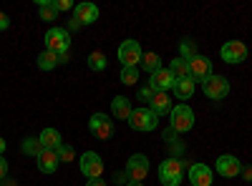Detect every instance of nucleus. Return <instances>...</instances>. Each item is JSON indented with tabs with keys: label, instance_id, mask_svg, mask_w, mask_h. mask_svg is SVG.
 I'll use <instances>...</instances> for the list:
<instances>
[{
	"label": "nucleus",
	"instance_id": "obj_1",
	"mask_svg": "<svg viewBox=\"0 0 252 186\" xmlns=\"http://www.w3.org/2000/svg\"><path fill=\"white\" fill-rule=\"evenodd\" d=\"M159 181L161 186H179L184 181V161L166 159L159 163Z\"/></svg>",
	"mask_w": 252,
	"mask_h": 186
},
{
	"label": "nucleus",
	"instance_id": "obj_2",
	"mask_svg": "<svg viewBox=\"0 0 252 186\" xmlns=\"http://www.w3.org/2000/svg\"><path fill=\"white\" fill-rule=\"evenodd\" d=\"M129 126H131L134 131H141V133L154 131V129L159 126V116H157L149 106H139V108H134L131 116H129Z\"/></svg>",
	"mask_w": 252,
	"mask_h": 186
},
{
	"label": "nucleus",
	"instance_id": "obj_3",
	"mask_svg": "<svg viewBox=\"0 0 252 186\" xmlns=\"http://www.w3.org/2000/svg\"><path fill=\"white\" fill-rule=\"evenodd\" d=\"M169 126L177 131V133H187L194 129V111L187 106V103H177L169 113Z\"/></svg>",
	"mask_w": 252,
	"mask_h": 186
},
{
	"label": "nucleus",
	"instance_id": "obj_4",
	"mask_svg": "<svg viewBox=\"0 0 252 186\" xmlns=\"http://www.w3.org/2000/svg\"><path fill=\"white\" fill-rule=\"evenodd\" d=\"M116 55H119V60H121V68H139L144 51H141V46L136 43V40L126 38L124 43L119 46V53H116Z\"/></svg>",
	"mask_w": 252,
	"mask_h": 186
},
{
	"label": "nucleus",
	"instance_id": "obj_5",
	"mask_svg": "<svg viewBox=\"0 0 252 186\" xmlns=\"http://www.w3.org/2000/svg\"><path fill=\"white\" fill-rule=\"evenodd\" d=\"M202 91H204V96L207 98H212V101H222V98H227V93H229V80L224 78V76H217V73H212L204 83H202Z\"/></svg>",
	"mask_w": 252,
	"mask_h": 186
},
{
	"label": "nucleus",
	"instance_id": "obj_6",
	"mask_svg": "<svg viewBox=\"0 0 252 186\" xmlns=\"http://www.w3.org/2000/svg\"><path fill=\"white\" fill-rule=\"evenodd\" d=\"M78 166H81V174L86 179H101L103 176V161L96 151H86L81 159H78Z\"/></svg>",
	"mask_w": 252,
	"mask_h": 186
},
{
	"label": "nucleus",
	"instance_id": "obj_7",
	"mask_svg": "<svg viewBox=\"0 0 252 186\" xmlns=\"http://www.w3.org/2000/svg\"><path fill=\"white\" fill-rule=\"evenodd\" d=\"M68 46H71V35L68 30L63 28H51L46 33V51H53V53H68Z\"/></svg>",
	"mask_w": 252,
	"mask_h": 186
},
{
	"label": "nucleus",
	"instance_id": "obj_8",
	"mask_svg": "<svg viewBox=\"0 0 252 186\" xmlns=\"http://www.w3.org/2000/svg\"><path fill=\"white\" fill-rule=\"evenodd\" d=\"M220 55H222L224 63L237 66V63H242V60L247 58V46L242 43V40H227V43L222 46V51H220Z\"/></svg>",
	"mask_w": 252,
	"mask_h": 186
},
{
	"label": "nucleus",
	"instance_id": "obj_9",
	"mask_svg": "<svg viewBox=\"0 0 252 186\" xmlns=\"http://www.w3.org/2000/svg\"><path fill=\"white\" fill-rule=\"evenodd\" d=\"M215 171H217L220 176H224V179H235V176H240V171H242V161H240L237 156H232V154H222V156L215 161Z\"/></svg>",
	"mask_w": 252,
	"mask_h": 186
},
{
	"label": "nucleus",
	"instance_id": "obj_10",
	"mask_svg": "<svg viewBox=\"0 0 252 186\" xmlns=\"http://www.w3.org/2000/svg\"><path fill=\"white\" fill-rule=\"evenodd\" d=\"M209 76H212V60H209L207 55H199L197 53L192 60H189V78H192L194 83H197V80H202V83H204Z\"/></svg>",
	"mask_w": 252,
	"mask_h": 186
},
{
	"label": "nucleus",
	"instance_id": "obj_11",
	"mask_svg": "<svg viewBox=\"0 0 252 186\" xmlns=\"http://www.w3.org/2000/svg\"><path fill=\"white\" fill-rule=\"evenodd\" d=\"M146 174H149V159L144 154H134L129 161H126V176L131 181H144Z\"/></svg>",
	"mask_w": 252,
	"mask_h": 186
},
{
	"label": "nucleus",
	"instance_id": "obj_12",
	"mask_svg": "<svg viewBox=\"0 0 252 186\" xmlns=\"http://www.w3.org/2000/svg\"><path fill=\"white\" fill-rule=\"evenodd\" d=\"M89 131H91L96 138H101V141H109V138L114 136V123L103 116V113H94L91 121H89Z\"/></svg>",
	"mask_w": 252,
	"mask_h": 186
},
{
	"label": "nucleus",
	"instance_id": "obj_13",
	"mask_svg": "<svg viewBox=\"0 0 252 186\" xmlns=\"http://www.w3.org/2000/svg\"><path fill=\"white\" fill-rule=\"evenodd\" d=\"M98 20V8L94 3H78L73 8V26H91Z\"/></svg>",
	"mask_w": 252,
	"mask_h": 186
},
{
	"label": "nucleus",
	"instance_id": "obj_14",
	"mask_svg": "<svg viewBox=\"0 0 252 186\" xmlns=\"http://www.w3.org/2000/svg\"><path fill=\"white\" fill-rule=\"evenodd\" d=\"M189 184L192 186H212L215 184V174L207 163H192L189 169Z\"/></svg>",
	"mask_w": 252,
	"mask_h": 186
},
{
	"label": "nucleus",
	"instance_id": "obj_15",
	"mask_svg": "<svg viewBox=\"0 0 252 186\" xmlns=\"http://www.w3.org/2000/svg\"><path fill=\"white\" fill-rule=\"evenodd\" d=\"M149 78H152L149 83L154 86V91H161V93H169V91L174 88V78H172L169 68H159V71H157V73H152Z\"/></svg>",
	"mask_w": 252,
	"mask_h": 186
},
{
	"label": "nucleus",
	"instance_id": "obj_16",
	"mask_svg": "<svg viewBox=\"0 0 252 186\" xmlns=\"http://www.w3.org/2000/svg\"><path fill=\"white\" fill-rule=\"evenodd\" d=\"M149 108L157 113V116H166V113H172V98H169V93H161V91H157L154 93V98H152V103H149Z\"/></svg>",
	"mask_w": 252,
	"mask_h": 186
},
{
	"label": "nucleus",
	"instance_id": "obj_17",
	"mask_svg": "<svg viewBox=\"0 0 252 186\" xmlns=\"http://www.w3.org/2000/svg\"><path fill=\"white\" fill-rule=\"evenodd\" d=\"M58 163H61V159H58V151H43L38 156V171L40 174H53L56 169H58Z\"/></svg>",
	"mask_w": 252,
	"mask_h": 186
},
{
	"label": "nucleus",
	"instance_id": "obj_18",
	"mask_svg": "<svg viewBox=\"0 0 252 186\" xmlns=\"http://www.w3.org/2000/svg\"><path fill=\"white\" fill-rule=\"evenodd\" d=\"M131 101L126 98V96H116L114 101H111V113L116 116V118H121V121H129V116H131Z\"/></svg>",
	"mask_w": 252,
	"mask_h": 186
},
{
	"label": "nucleus",
	"instance_id": "obj_19",
	"mask_svg": "<svg viewBox=\"0 0 252 186\" xmlns=\"http://www.w3.org/2000/svg\"><path fill=\"white\" fill-rule=\"evenodd\" d=\"M194 88H197V83L192 78H182V80H174V96H177V101H189L194 96Z\"/></svg>",
	"mask_w": 252,
	"mask_h": 186
},
{
	"label": "nucleus",
	"instance_id": "obj_20",
	"mask_svg": "<svg viewBox=\"0 0 252 186\" xmlns=\"http://www.w3.org/2000/svg\"><path fill=\"white\" fill-rule=\"evenodd\" d=\"M38 141H40V146L48 149V151H56L61 143H63V138H61V133L56 129H43V131H40V136H38Z\"/></svg>",
	"mask_w": 252,
	"mask_h": 186
},
{
	"label": "nucleus",
	"instance_id": "obj_21",
	"mask_svg": "<svg viewBox=\"0 0 252 186\" xmlns=\"http://www.w3.org/2000/svg\"><path fill=\"white\" fill-rule=\"evenodd\" d=\"M63 63V58L61 53H53V51H43V53H38V68L40 71H53L56 66Z\"/></svg>",
	"mask_w": 252,
	"mask_h": 186
},
{
	"label": "nucleus",
	"instance_id": "obj_22",
	"mask_svg": "<svg viewBox=\"0 0 252 186\" xmlns=\"http://www.w3.org/2000/svg\"><path fill=\"white\" fill-rule=\"evenodd\" d=\"M20 151H23L26 156H33V159H38V156L43 154L46 149L40 146L38 136H26V138H23V143H20Z\"/></svg>",
	"mask_w": 252,
	"mask_h": 186
},
{
	"label": "nucleus",
	"instance_id": "obj_23",
	"mask_svg": "<svg viewBox=\"0 0 252 186\" xmlns=\"http://www.w3.org/2000/svg\"><path fill=\"white\" fill-rule=\"evenodd\" d=\"M139 66H141V68H144L146 73H149V76H152V73H157L159 68H164V66H161V58H159V53H154V51L144 53V55H141V63H139Z\"/></svg>",
	"mask_w": 252,
	"mask_h": 186
},
{
	"label": "nucleus",
	"instance_id": "obj_24",
	"mask_svg": "<svg viewBox=\"0 0 252 186\" xmlns=\"http://www.w3.org/2000/svg\"><path fill=\"white\" fill-rule=\"evenodd\" d=\"M169 73H172L174 80L189 78V60H184V58H174V60H169Z\"/></svg>",
	"mask_w": 252,
	"mask_h": 186
},
{
	"label": "nucleus",
	"instance_id": "obj_25",
	"mask_svg": "<svg viewBox=\"0 0 252 186\" xmlns=\"http://www.w3.org/2000/svg\"><path fill=\"white\" fill-rule=\"evenodd\" d=\"M38 15L40 20H56L58 18V8H56V0H38Z\"/></svg>",
	"mask_w": 252,
	"mask_h": 186
},
{
	"label": "nucleus",
	"instance_id": "obj_26",
	"mask_svg": "<svg viewBox=\"0 0 252 186\" xmlns=\"http://www.w3.org/2000/svg\"><path fill=\"white\" fill-rule=\"evenodd\" d=\"M194 55H197V46H194V40L184 38L182 43H179V58H184V60H192Z\"/></svg>",
	"mask_w": 252,
	"mask_h": 186
},
{
	"label": "nucleus",
	"instance_id": "obj_27",
	"mask_svg": "<svg viewBox=\"0 0 252 186\" xmlns=\"http://www.w3.org/2000/svg\"><path fill=\"white\" fill-rule=\"evenodd\" d=\"M89 68H91V71H103V68H106V53L94 51V53L89 55Z\"/></svg>",
	"mask_w": 252,
	"mask_h": 186
},
{
	"label": "nucleus",
	"instance_id": "obj_28",
	"mask_svg": "<svg viewBox=\"0 0 252 186\" xmlns=\"http://www.w3.org/2000/svg\"><path fill=\"white\" fill-rule=\"evenodd\" d=\"M121 83L124 86H134L136 80H139V68H121Z\"/></svg>",
	"mask_w": 252,
	"mask_h": 186
},
{
	"label": "nucleus",
	"instance_id": "obj_29",
	"mask_svg": "<svg viewBox=\"0 0 252 186\" xmlns=\"http://www.w3.org/2000/svg\"><path fill=\"white\" fill-rule=\"evenodd\" d=\"M56 151H58V159H61V161H66V163L76 159V151H73L71 143H61V146H58Z\"/></svg>",
	"mask_w": 252,
	"mask_h": 186
},
{
	"label": "nucleus",
	"instance_id": "obj_30",
	"mask_svg": "<svg viewBox=\"0 0 252 186\" xmlns=\"http://www.w3.org/2000/svg\"><path fill=\"white\" fill-rule=\"evenodd\" d=\"M154 86L152 83H146V86H141L139 88V101H144V103H152V98H154Z\"/></svg>",
	"mask_w": 252,
	"mask_h": 186
},
{
	"label": "nucleus",
	"instance_id": "obj_31",
	"mask_svg": "<svg viewBox=\"0 0 252 186\" xmlns=\"http://www.w3.org/2000/svg\"><path fill=\"white\" fill-rule=\"evenodd\" d=\"M56 8H58V13H61V10H73L76 5L71 3V0H56Z\"/></svg>",
	"mask_w": 252,
	"mask_h": 186
},
{
	"label": "nucleus",
	"instance_id": "obj_32",
	"mask_svg": "<svg viewBox=\"0 0 252 186\" xmlns=\"http://www.w3.org/2000/svg\"><path fill=\"white\" fill-rule=\"evenodd\" d=\"M240 174H242V179H245L247 184H252V166H242Z\"/></svg>",
	"mask_w": 252,
	"mask_h": 186
},
{
	"label": "nucleus",
	"instance_id": "obj_33",
	"mask_svg": "<svg viewBox=\"0 0 252 186\" xmlns=\"http://www.w3.org/2000/svg\"><path fill=\"white\" fill-rule=\"evenodd\" d=\"M5 176H8V161L0 156V179H5Z\"/></svg>",
	"mask_w": 252,
	"mask_h": 186
},
{
	"label": "nucleus",
	"instance_id": "obj_34",
	"mask_svg": "<svg viewBox=\"0 0 252 186\" xmlns=\"http://www.w3.org/2000/svg\"><path fill=\"white\" fill-rule=\"evenodd\" d=\"M8 26H10V18L5 13H0V30H8Z\"/></svg>",
	"mask_w": 252,
	"mask_h": 186
},
{
	"label": "nucleus",
	"instance_id": "obj_35",
	"mask_svg": "<svg viewBox=\"0 0 252 186\" xmlns=\"http://www.w3.org/2000/svg\"><path fill=\"white\" fill-rule=\"evenodd\" d=\"M174 136H177V131H174L172 126H169V131H164V141H166V143H174Z\"/></svg>",
	"mask_w": 252,
	"mask_h": 186
},
{
	"label": "nucleus",
	"instance_id": "obj_36",
	"mask_svg": "<svg viewBox=\"0 0 252 186\" xmlns=\"http://www.w3.org/2000/svg\"><path fill=\"white\" fill-rule=\"evenodd\" d=\"M86 186H106V181H103V179H89Z\"/></svg>",
	"mask_w": 252,
	"mask_h": 186
},
{
	"label": "nucleus",
	"instance_id": "obj_37",
	"mask_svg": "<svg viewBox=\"0 0 252 186\" xmlns=\"http://www.w3.org/2000/svg\"><path fill=\"white\" fill-rule=\"evenodd\" d=\"M3 151H5V138H0V156H3Z\"/></svg>",
	"mask_w": 252,
	"mask_h": 186
},
{
	"label": "nucleus",
	"instance_id": "obj_38",
	"mask_svg": "<svg viewBox=\"0 0 252 186\" xmlns=\"http://www.w3.org/2000/svg\"><path fill=\"white\" fill-rule=\"evenodd\" d=\"M126 186H144L141 181H131V184H126Z\"/></svg>",
	"mask_w": 252,
	"mask_h": 186
}]
</instances>
